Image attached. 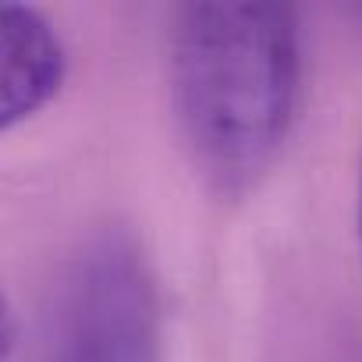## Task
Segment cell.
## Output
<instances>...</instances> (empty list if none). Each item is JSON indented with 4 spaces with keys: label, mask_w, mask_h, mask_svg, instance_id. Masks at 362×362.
Masks as SVG:
<instances>
[{
    "label": "cell",
    "mask_w": 362,
    "mask_h": 362,
    "mask_svg": "<svg viewBox=\"0 0 362 362\" xmlns=\"http://www.w3.org/2000/svg\"><path fill=\"white\" fill-rule=\"evenodd\" d=\"M170 103L199 174L245 192L284 149L302 96V36L281 4H185L167 29Z\"/></svg>",
    "instance_id": "obj_1"
},
{
    "label": "cell",
    "mask_w": 362,
    "mask_h": 362,
    "mask_svg": "<svg viewBox=\"0 0 362 362\" xmlns=\"http://www.w3.org/2000/svg\"><path fill=\"white\" fill-rule=\"evenodd\" d=\"M47 362H160V302L139 245L89 238L68 263L47 334Z\"/></svg>",
    "instance_id": "obj_2"
},
{
    "label": "cell",
    "mask_w": 362,
    "mask_h": 362,
    "mask_svg": "<svg viewBox=\"0 0 362 362\" xmlns=\"http://www.w3.org/2000/svg\"><path fill=\"white\" fill-rule=\"evenodd\" d=\"M68 54L47 15L0 4V132L43 110L64 82Z\"/></svg>",
    "instance_id": "obj_3"
},
{
    "label": "cell",
    "mask_w": 362,
    "mask_h": 362,
    "mask_svg": "<svg viewBox=\"0 0 362 362\" xmlns=\"http://www.w3.org/2000/svg\"><path fill=\"white\" fill-rule=\"evenodd\" d=\"M11 355H15V313L4 288H0V362H11Z\"/></svg>",
    "instance_id": "obj_4"
},
{
    "label": "cell",
    "mask_w": 362,
    "mask_h": 362,
    "mask_svg": "<svg viewBox=\"0 0 362 362\" xmlns=\"http://www.w3.org/2000/svg\"><path fill=\"white\" fill-rule=\"evenodd\" d=\"M358 238H362V167H358Z\"/></svg>",
    "instance_id": "obj_5"
}]
</instances>
